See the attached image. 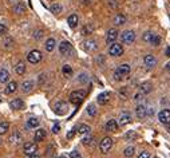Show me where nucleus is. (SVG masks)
<instances>
[{"label": "nucleus", "instance_id": "c756f323", "mask_svg": "<svg viewBox=\"0 0 170 158\" xmlns=\"http://www.w3.org/2000/svg\"><path fill=\"white\" fill-rule=\"evenodd\" d=\"M51 12L54 13V15H59V13L62 12V10H63V7H62V4H59V3H54L52 6H51Z\"/></svg>", "mask_w": 170, "mask_h": 158}, {"label": "nucleus", "instance_id": "8fccbe9b", "mask_svg": "<svg viewBox=\"0 0 170 158\" xmlns=\"http://www.w3.org/2000/svg\"><path fill=\"white\" fill-rule=\"evenodd\" d=\"M109 4H110V6H111V7H114V8H115V7L118 6V4H117V2H115V0H110V2H109Z\"/></svg>", "mask_w": 170, "mask_h": 158}, {"label": "nucleus", "instance_id": "c85d7f7f", "mask_svg": "<svg viewBox=\"0 0 170 158\" xmlns=\"http://www.w3.org/2000/svg\"><path fill=\"white\" fill-rule=\"evenodd\" d=\"M21 141V135L19 131H14L12 134L10 135V142L11 143H19Z\"/></svg>", "mask_w": 170, "mask_h": 158}, {"label": "nucleus", "instance_id": "4be33fe9", "mask_svg": "<svg viewBox=\"0 0 170 158\" xmlns=\"http://www.w3.org/2000/svg\"><path fill=\"white\" fill-rule=\"evenodd\" d=\"M151 89H153V87H151V83H150V82H143L141 86H139V91H141L143 95H145V94H149L150 91H151Z\"/></svg>", "mask_w": 170, "mask_h": 158}, {"label": "nucleus", "instance_id": "f704fd0d", "mask_svg": "<svg viewBox=\"0 0 170 158\" xmlns=\"http://www.w3.org/2000/svg\"><path fill=\"white\" fill-rule=\"evenodd\" d=\"M134 153H135V149L133 148V146H129V148H126V149H125V152H123V154H125V157H126V158H131L133 156H134Z\"/></svg>", "mask_w": 170, "mask_h": 158}, {"label": "nucleus", "instance_id": "bb28decb", "mask_svg": "<svg viewBox=\"0 0 170 158\" xmlns=\"http://www.w3.org/2000/svg\"><path fill=\"white\" fill-rule=\"evenodd\" d=\"M66 110H67V105H66L64 102H58V103L55 105V111H56V114H64Z\"/></svg>", "mask_w": 170, "mask_h": 158}, {"label": "nucleus", "instance_id": "6ab92c4d", "mask_svg": "<svg viewBox=\"0 0 170 158\" xmlns=\"http://www.w3.org/2000/svg\"><path fill=\"white\" fill-rule=\"evenodd\" d=\"M105 129H106L107 131H117V130H118V123H117V121H115V119L107 121Z\"/></svg>", "mask_w": 170, "mask_h": 158}, {"label": "nucleus", "instance_id": "4d7b16f0", "mask_svg": "<svg viewBox=\"0 0 170 158\" xmlns=\"http://www.w3.org/2000/svg\"><path fill=\"white\" fill-rule=\"evenodd\" d=\"M50 2H52V0H50Z\"/></svg>", "mask_w": 170, "mask_h": 158}, {"label": "nucleus", "instance_id": "2f4dec72", "mask_svg": "<svg viewBox=\"0 0 170 158\" xmlns=\"http://www.w3.org/2000/svg\"><path fill=\"white\" fill-rule=\"evenodd\" d=\"M94 142H95V139H94V137H91L90 134H87V137H84L82 139V143H83V145H86V146H92V145H94Z\"/></svg>", "mask_w": 170, "mask_h": 158}, {"label": "nucleus", "instance_id": "37998d69", "mask_svg": "<svg viewBox=\"0 0 170 158\" xmlns=\"http://www.w3.org/2000/svg\"><path fill=\"white\" fill-rule=\"evenodd\" d=\"M34 38L35 39H42L43 38V31H35L34 32Z\"/></svg>", "mask_w": 170, "mask_h": 158}, {"label": "nucleus", "instance_id": "1a4fd4ad", "mask_svg": "<svg viewBox=\"0 0 170 158\" xmlns=\"http://www.w3.org/2000/svg\"><path fill=\"white\" fill-rule=\"evenodd\" d=\"M158 119L164 125H170V110H168V109L161 110L160 114H158Z\"/></svg>", "mask_w": 170, "mask_h": 158}, {"label": "nucleus", "instance_id": "72a5a7b5", "mask_svg": "<svg viewBox=\"0 0 170 158\" xmlns=\"http://www.w3.org/2000/svg\"><path fill=\"white\" fill-rule=\"evenodd\" d=\"M10 129V123L8 122H0V135H4Z\"/></svg>", "mask_w": 170, "mask_h": 158}, {"label": "nucleus", "instance_id": "2eb2a0df", "mask_svg": "<svg viewBox=\"0 0 170 158\" xmlns=\"http://www.w3.org/2000/svg\"><path fill=\"white\" fill-rule=\"evenodd\" d=\"M135 114H137V117H138V119H143L147 115L146 106L145 105H138L137 106V110H135Z\"/></svg>", "mask_w": 170, "mask_h": 158}, {"label": "nucleus", "instance_id": "f3484780", "mask_svg": "<svg viewBox=\"0 0 170 158\" xmlns=\"http://www.w3.org/2000/svg\"><path fill=\"white\" fill-rule=\"evenodd\" d=\"M125 23H126V16L123 13H117L115 17H114V24L117 27H119V25H123Z\"/></svg>", "mask_w": 170, "mask_h": 158}, {"label": "nucleus", "instance_id": "4468645a", "mask_svg": "<svg viewBox=\"0 0 170 158\" xmlns=\"http://www.w3.org/2000/svg\"><path fill=\"white\" fill-rule=\"evenodd\" d=\"M10 107L12 110H21L24 107V102L23 99L20 98H16V99H12V101L10 102Z\"/></svg>", "mask_w": 170, "mask_h": 158}, {"label": "nucleus", "instance_id": "bf43d9fd", "mask_svg": "<svg viewBox=\"0 0 170 158\" xmlns=\"http://www.w3.org/2000/svg\"><path fill=\"white\" fill-rule=\"evenodd\" d=\"M169 71H170V70H169Z\"/></svg>", "mask_w": 170, "mask_h": 158}, {"label": "nucleus", "instance_id": "ea45409f", "mask_svg": "<svg viewBox=\"0 0 170 158\" xmlns=\"http://www.w3.org/2000/svg\"><path fill=\"white\" fill-rule=\"evenodd\" d=\"M153 36H154V34L151 31H147V32H145V35H143V42H147V43H150V40L153 39Z\"/></svg>", "mask_w": 170, "mask_h": 158}, {"label": "nucleus", "instance_id": "39448f33", "mask_svg": "<svg viewBox=\"0 0 170 158\" xmlns=\"http://www.w3.org/2000/svg\"><path fill=\"white\" fill-rule=\"evenodd\" d=\"M59 52H60L63 56H70L72 54V46L71 43L67 42V40H63V42L59 44Z\"/></svg>", "mask_w": 170, "mask_h": 158}, {"label": "nucleus", "instance_id": "5fc2aeb1", "mask_svg": "<svg viewBox=\"0 0 170 158\" xmlns=\"http://www.w3.org/2000/svg\"><path fill=\"white\" fill-rule=\"evenodd\" d=\"M168 131H169V133H170V126H169V127H168Z\"/></svg>", "mask_w": 170, "mask_h": 158}, {"label": "nucleus", "instance_id": "0eeeda50", "mask_svg": "<svg viewBox=\"0 0 170 158\" xmlns=\"http://www.w3.org/2000/svg\"><path fill=\"white\" fill-rule=\"evenodd\" d=\"M109 54L111 55V56H121L122 54H123V46L119 44V43H111V46H110L109 48Z\"/></svg>", "mask_w": 170, "mask_h": 158}, {"label": "nucleus", "instance_id": "3c124183", "mask_svg": "<svg viewBox=\"0 0 170 158\" xmlns=\"http://www.w3.org/2000/svg\"><path fill=\"white\" fill-rule=\"evenodd\" d=\"M28 158H40V157H39L38 154L35 153V154H31V156H28Z\"/></svg>", "mask_w": 170, "mask_h": 158}, {"label": "nucleus", "instance_id": "c03bdc74", "mask_svg": "<svg viewBox=\"0 0 170 158\" xmlns=\"http://www.w3.org/2000/svg\"><path fill=\"white\" fill-rule=\"evenodd\" d=\"M70 158H82V156L78 152H71L70 153Z\"/></svg>", "mask_w": 170, "mask_h": 158}, {"label": "nucleus", "instance_id": "f257e3e1", "mask_svg": "<svg viewBox=\"0 0 170 158\" xmlns=\"http://www.w3.org/2000/svg\"><path fill=\"white\" fill-rule=\"evenodd\" d=\"M130 74V66L129 64H121L119 67L115 70L114 72V79L115 80H122L125 76H127Z\"/></svg>", "mask_w": 170, "mask_h": 158}, {"label": "nucleus", "instance_id": "f8f14e48", "mask_svg": "<svg viewBox=\"0 0 170 158\" xmlns=\"http://www.w3.org/2000/svg\"><path fill=\"white\" fill-rule=\"evenodd\" d=\"M82 46H83V48L86 50V51H95V50L98 48L97 42H95V40H92V39L84 40V42L82 43Z\"/></svg>", "mask_w": 170, "mask_h": 158}, {"label": "nucleus", "instance_id": "7c9ffc66", "mask_svg": "<svg viewBox=\"0 0 170 158\" xmlns=\"http://www.w3.org/2000/svg\"><path fill=\"white\" fill-rule=\"evenodd\" d=\"M90 131H91V129H90V126H87V125H80L79 129H78V133L82 134V135L90 134Z\"/></svg>", "mask_w": 170, "mask_h": 158}, {"label": "nucleus", "instance_id": "423d86ee", "mask_svg": "<svg viewBox=\"0 0 170 158\" xmlns=\"http://www.w3.org/2000/svg\"><path fill=\"white\" fill-rule=\"evenodd\" d=\"M111 148H113V139L110 137H105L101 141V143H99V149H101V152L103 154L109 153L111 150Z\"/></svg>", "mask_w": 170, "mask_h": 158}, {"label": "nucleus", "instance_id": "864d4df0", "mask_svg": "<svg viewBox=\"0 0 170 158\" xmlns=\"http://www.w3.org/2000/svg\"><path fill=\"white\" fill-rule=\"evenodd\" d=\"M59 158H67V157H66V156H60V157H59Z\"/></svg>", "mask_w": 170, "mask_h": 158}, {"label": "nucleus", "instance_id": "a211bd4d", "mask_svg": "<svg viewBox=\"0 0 170 158\" xmlns=\"http://www.w3.org/2000/svg\"><path fill=\"white\" fill-rule=\"evenodd\" d=\"M78 21H79V19H78V15H76V13H72V15H70L67 17V23L71 28H75L76 25H78Z\"/></svg>", "mask_w": 170, "mask_h": 158}, {"label": "nucleus", "instance_id": "cd10ccee", "mask_svg": "<svg viewBox=\"0 0 170 158\" xmlns=\"http://www.w3.org/2000/svg\"><path fill=\"white\" fill-rule=\"evenodd\" d=\"M17 90V83L16 82H8L6 87V94H12Z\"/></svg>", "mask_w": 170, "mask_h": 158}, {"label": "nucleus", "instance_id": "6e6552de", "mask_svg": "<svg viewBox=\"0 0 170 158\" xmlns=\"http://www.w3.org/2000/svg\"><path fill=\"white\" fill-rule=\"evenodd\" d=\"M23 152H24V154H27V156L35 154L36 152H38V145H36L35 142H25L24 148H23Z\"/></svg>", "mask_w": 170, "mask_h": 158}, {"label": "nucleus", "instance_id": "b1692460", "mask_svg": "<svg viewBox=\"0 0 170 158\" xmlns=\"http://www.w3.org/2000/svg\"><path fill=\"white\" fill-rule=\"evenodd\" d=\"M32 89H34V82H32V80H25V82H23V84H21V91H23V93H29Z\"/></svg>", "mask_w": 170, "mask_h": 158}, {"label": "nucleus", "instance_id": "5701e85b", "mask_svg": "<svg viewBox=\"0 0 170 158\" xmlns=\"http://www.w3.org/2000/svg\"><path fill=\"white\" fill-rule=\"evenodd\" d=\"M55 46H56V42H55L54 38H48L46 40V50L48 51V52H52L55 50Z\"/></svg>", "mask_w": 170, "mask_h": 158}, {"label": "nucleus", "instance_id": "473e14b6", "mask_svg": "<svg viewBox=\"0 0 170 158\" xmlns=\"http://www.w3.org/2000/svg\"><path fill=\"white\" fill-rule=\"evenodd\" d=\"M92 31H94V25H92V24H86L82 28V35H90V34H92Z\"/></svg>", "mask_w": 170, "mask_h": 158}, {"label": "nucleus", "instance_id": "13d9d810", "mask_svg": "<svg viewBox=\"0 0 170 158\" xmlns=\"http://www.w3.org/2000/svg\"><path fill=\"white\" fill-rule=\"evenodd\" d=\"M0 142H2V141H0Z\"/></svg>", "mask_w": 170, "mask_h": 158}, {"label": "nucleus", "instance_id": "aec40b11", "mask_svg": "<svg viewBox=\"0 0 170 158\" xmlns=\"http://www.w3.org/2000/svg\"><path fill=\"white\" fill-rule=\"evenodd\" d=\"M15 72H16L17 75H23L24 74V72H25V64H24V62L19 60L16 64H15Z\"/></svg>", "mask_w": 170, "mask_h": 158}, {"label": "nucleus", "instance_id": "ddd939ff", "mask_svg": "<svg viewBox=\"0 0 170 158\" xmlns=\"http://www.w3.org/2000/svg\"><path fill=\"white\" fill-rule=\"evenodd\" d=\"M131 122V115L129 114L127 111L122 113L119 115V119H118V123L121 125V126H126V125H129Z\"/></svg>", "mask_w": 170, "mask_h": 158}, {"label": "nucleus", "instance_id": "c9c22d12", "mask_svg": "<svg viewBox=\"0 0 170 158\" xmlns=\"http://www.w3.org/2000/svg\"><path fill=\"white\" fill-rule=\"evenodd\" d=\"M27 126L31 127V129L38 127V126H39V121L36 119V118H29V119L27 121Z\"/></svg>", "mask_w": 170, "mask_h": 158}, {"label": "nucleus", "instance_id": "20e7f679", "mask_svg": "<svg viewBox=\"0 0 170 158\" xmlns=\"http://www.w3.org/2000/svg\"><path fill=\"white\" fill-rule=\"evenodd\" d=\"M121 40L125 43V44H131L135 40V32L131 30H126L121 34Z\"/></svg>", "mask_w": 170, "mask_h": 158}, {"label": "nucleus", "instance_id": "de8ad7c7", "mask_svg": "<svg viewBox=\"0 0 170 158\" xmlns=\"http://www.w3.org/2000/svg\"><path fill=\"white\" fill-rule=\"evenodd\" d=\"M74 135H75V130H71V131H68V133H67V138L71 139V138H74Z\"/></svg>", "mask_w": 170, "mask_h": 158}, {"label": "nucleus", "instance_id": "9b49d317", "mask_svg": "<svg viewBox=\"0 0 170 158\" xmlns=\"http://www.w3.org/2000/svg\"><path fill=\"white\" fill-rule=\"evenodd\" d=\"M143 63H145V66L147 68H153V67H156V64H157V59H156V56L154 55H146L145 56V59H143Z\"/></svg>", "mask_w": 170, "mask_h": 158}, {"label": "nucleus", "instance_id": "7ed1b4c3", "mask_svg": "<svg viewBox=\"0 0 170 158\" xmlns=\"http://www.w3.org/2000/svg\"><path fill=\"white\" fill-rule=\"evenodd\" d=\"M42 58H43V55H42V52H40L39 50H32V51H29V54L27 55V60L31 64L39 63V62L42 60Z\"/></svg>", "mask_w": 170, "mask_h": 158}, {"label": "nucleus", "instance_id": "a19ab883", "mask_svg": "<svg viewBox=\"0 0 170 158\" xmlns=\"http://www.w3.org/2000/svg\"><path fill=\"white\" fill-rule=\"evenodd\" d=\"M79 82L80 83H87L88 82V75L87 74H80L79 75Z\"/></svg>", "mask_w": 170, "mask_h": 158}, {"label": "nucleus", "instance_id": "f03ea898", "mask_svg": "<svg viewBox=\"0 0 170 158\" xmlns=\"http://www.w3.org/2000/svg\"><path fill=\"white\" fill-rule=\"evenodd\" d=\"M84 97H86V91L84 90H76V91H72V93L70 94V101H71L74 105L78 106L79 103H82Z\"/></svg>", "mask_w": 170, "mask_h": 158}, {"label": "nucleus", "instance_id": "79ce46f5", "mask_svg": "<svg viewBox=\"0 0 170 158\" xmlns=\"http://www.w3.org/2000/svg\"><path fill=\"white\" fill-rule=\"evenodd\" d=\"M134 139V138H137V134H135V131H129V133L126 134V139Z\"/></svg>", "mask_w": 170, "mask_h": 158}, {"label": "nucleus", "instance_id": "49530a36", "mask_svg": "<svg viewBox=\"0 0 170 158\" xmlns=\"http://www.w3.org/2000/svg\"><path fill=\"white\" fill-rule=\"evenodd\" d=\"M59 130H60V126H59V125H55V126L52 127V133H55V134H58Z\"/></svg>", "mask_w": 170, "mask_h": 158}, {"label": "nucleus", "instance_id": "412c9836", "mask_svg": "<svg viewBox=\"0 0 170 158\" xmlns=\"http://www.w3.org/2000/svg\"><path fill=\"white\" fill-rule=\"evenodd\" d=\"M8 80H10L8 70L2 68V70H0V83H8Z\"/></svg>", "mask_w": 170, "mask_h": 158}, {"label": "nucleus", "instance_id": "a18cd8bd", "mask_svg": "<svg viewBox=\"0 0 170 158\" xmlns=\"http://www.w3.org/2000/svg\"><path fill=\"white\" fill-rule=\"evenodd\" d=\"M138 158H150V153L149 152H142L138 156Z\"/></svg>", "mask_w": 170, "mask_h": 158}, {"label": "nucleus", "instance_id": "dca6fc26", "mask_svg": "<svg viewBox=\"0 0 170 158\" xmlns=\"http://www.w3.org/2000/svg\"><path fill=\"white\" fill-rule=\"evenodd\" d=\"M97 101H98L99 105H106L107 102L110 101V93H109V91H103V93H101L98 95Z\"/></svg>", "mask_w": 170, "mask_h": 158}, {"label": "nucleus", "instance_id": "58836bf2", "mask_svg": "<svg viewBox=\"0 0 170 158\" xmlns=\"http://www.w3.org/2000/svg\"><path fill=\"white\" fill-rule=\"evenodd\" d=\"M87 113H88V115H91V117L97 115V107H95L94 105H88V107H87Z\"/></svg>", "mask_w": 170, "mask_h": 158}, {"label": "nucleus", "instance_id": "603ef678", "mask_svg": "<svg viewBox=\"0 0 170 158\" xmlns=\"http://www.w3.org/2000/svg\"><path fill=\"white\" fill-rule=\"evenodd\" d=\"M8 2L11 3V4H16V3L19 2V0H8Z\"/></svg>", "mask_w": 170, "mask_h": 158}, {"label": "nucleus", "instance_id": "e433bc0d", "mask_svg": "<svg viewBox=\"0 0 170 158\" xmlns=\"http://www.w3.org/2000/svg\"><path fill=\"white\" fill-rule=\"evenodd\" d=\"M63 74L67 76V78H70V76L72 75V67H71V66H68V64L63 66Z\"/></svg>", "mask_w": 170, "mask_h": 158}, {"label": "nucleus", "instance_id": "6e6d98bb", "mask_svg": "<svg viewBox=\"0 0 170 158\" xmlns=\"http://www.w3.org/2000/svg\"><path fill=\"white\" fill-rule=\"evenodd\" d=\"M153 158H158V157H153Z\"/></svg>", "mask_w": 170, "mask_h": 158}, {"label": "nucleus", "instance_id": "4c0bfd02", "mask_svg": "<svg viewBox=\"0 0 170 158\" xmlns=\"http://www.w3.org/2000/svg\"><path fill=\"white\" fill-rule=\"evenodd\" d=\"M150 43H151V46H154V47H157V46H160V43H161V38L158 35L154 34L153 36V39L150 40Z\"/></svg>", "mask_w": 170, "mask_h": 158}, {"label": "nucleus", "instance_id": "09e8293b", "mask_svg": "<svg viewBox=\"0 0 170 158\" xmlns=\"http://www.w3.org/2000/svg\"><path fill=\"white\" fill-rule=\"evenodd\" d=\"M7 31V27L4 24H0V34H4V32Z\"/></svg>", "mask_w": 170, "mask_h": 158}, {"label": "nucleus", "instance_id": "393cba45", "mask_svg": "<svg viewBox=\"0 0 170 158\" xmlns=\"http://www.w3.org/2000/svg\"><path fill=\"white\" fill-rule=\"evenodd\" d=\"M46 130L44 129H38V130L35 131V141L36 142H40V141H43L44 138H46Z\"/></svg>", "mask_w": 170, "mask_h": 158}, {"label": "nucleus", "instance_id": "a878e982", "mask_svg": "<svg viewBox=\"0 0 170 158\" xmlns=\"http://www.w3.org/2000/svg\"><path fill=\"white\" fill-rule=\"evenodd\" d=\"M14 12L17 13V15H21V13H24V12H25V6L23 4V3H19V2H17L16 4L14 6Z\"/></svg>", "mask_w": 170, "mask_h": 158}, {"label": "nucleus", "instance_id": "9d476101", "mask_svg": "<svg viewBox=\"0 0 170 158\" xmlns=\"http://www.w3.org/2000/svg\"><path fill=\"white\" fill-rule=\"evenodd\" d=\"M118 36H119V32H118L117 28H110L106 35V42L109 43V44H111V43H114L118 39Z\"/></svg>", "mask_w": 170, "mask_h": 158}]
</instances>
